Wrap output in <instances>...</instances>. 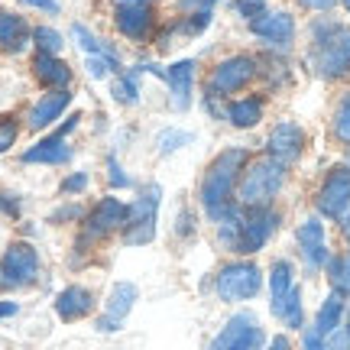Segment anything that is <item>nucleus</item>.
<instances>
[{
    "instance_id": "nucleus-1",
    "label": "nucleus",
    "mask_w": 350,
    "mask_h": 350,
    "mask_svg": "<svg viewBox=\"0 0 350 350\" xmlns=\"http://www.w3.org/2000/svg\"><path fill=\"white\" fill-rule=\"evenodd\" d=\"M247 163H250V152L240 150V146H230V150L217 152L211 165H208L198 195H201V208H204V214L211 217L214 224L237 208L234 191H237V182L243 169H247Z\"/></svg>"
},
{
    "instance_id": "nucleus-2",
    "label": "nucleus",
    "mask_w": 350,
    "mask_h": 350,
    "mask_svg": "<svg viewBox=\"0 0 350 350\" xmlns=\"http://www.w3.org/2000/svg\"><path fill=\"white\" fill-rule=\"evenodd\" d=\"M308 68L325 81H338L350 75V26L331 16H318L312 23Z\"/></svg>"
},
{
    "instance_id": "nucleus-3",
    "label": "nucleus",
    "mask_w": 350,
    "mask_h": 350,
    "mask_svg": "<svg viewBox=\"0 0 350 350\" xmlns=\"http://www.w3.org/2000/svg\"><path fill=\"white\" fill-rule=\"evenodd\" d=\"M282 185H286V165L275 163L273 156L250 159L237 182V204L243 211L273 208V201L282 191Z\"/></svg>"
},
{
    "instance_id": "nucleus-4",
    "label": "nucleus",
    "mask_w": 350,
    "mask_h": 350,
    "mask_svg": "<svg viewBox=\"0 0 350 350\" xmlns=\"http://www.w3.org/2000/svg\"><path fill=\"white\" fill-rule=\"evenodd\" d=\"M256 75H260V62L253 55H227L214 65L204 100H227L230 94L243 91Z\"/></svg>"
},
{
    "instance_id": "nucleus-5",
    "label": "nucleus",
    "mask_w": 350,
    "mask_h": 350,
    "mask_svg": "<svg viewBox=\"0 0 350 350\" xmlns=\"http://www.w3.org/2000/svg\"><path fill=\"white\" fill-rule=\"evenodd\" d=\"M318 211L350 234V165H334L314 195Z\"/></svg>"
},
{
    "instance_id": "nucleus-6",
    "label": "nucleus",
    "mask_w": 350,
    "mask_h": 350,
    "mask_svg": "<svg viewBox=\"0 0 350 350\" xmlns=\"http://www.w3.org/2000/svg\"><path fill=\"white\" fill-rule=\"evenodd\" d=\"M262 288V273L260 266L250 260L227 262L224 269L214 279V292L221 301H250L256 299V292Z\"/></svg>"
},
{
    "instance_id": "nucleus-7",
    "label": "nucleus",
    "mask_w": 350,
    "mask_h": 350,
    "mask_svg": "<svg viewBox=\"0 0 350 350\" xmlns=\"http://www.w3.org/2000/svg\"><path fill=\"white\" fill-rule=\"evenodd\" d=\"M39 275V253L16 240L7 247V253L0 256V288H26L33 286Z\"/></svg>"
},
{
    "instance_id": "nucleus-8",
    "label": "nucleus",
    "mask_w": 350,
    "mask_h": 350,
    "mask_svg": "<svg viewBox=\"0 0 350 350\" xmlns=\"http://www.w3.org/2000/svg\"><path fill=\"white\" fill-rule=\"evenodd\" d=\"M156 214H159V188L152 185L143 198L130 204L124 227V243L126 247H146L156 237Z\"/></svg>"
},
{
    "instance_id": "nucleus-9",
    "label": "nucleus",
    "mask_w": 350,
    "mask_h": 350,
    "mask_svg": "<svg viewBox=\"0 0 350 350\" xmlns=\"http://www.w3.org/2000/svg\"><path fill=\"white\" fill-rule=\"evenodd\" d=\"M262 327L256 321V314L237 312L234 318H227V325L221 327V334L211 340L208 350H260L262 347Z\"/></svg>"
},
{
    "instance_id": "nucleus-10",
    "label": "nucleus",
    "mask_w": 350,
    "mask_h": 350,
    "mask_svg": "<svg viewBox=\"0 0 350 350\" xmlns=\"http://www.w3.org/2000/svg\"><path fill=\"white\" fill-rule=\"evenodd\" d=\"M126 214H130V204H124L120 198H100L85 217L81 247H85V243H94V240H104L107 234H113V230H124Z\"/></svg>"
},
{
    "instance_id": "nucleus-11",
    "label": "nucleus",
    "mask_w": 350,
    "mask_h": 350,
    "mask_svg": "<svg viewBox=\"0 0 350 350\" xmlns=\"http://www.w3.org/2000/svg\"><path fill=\"white\" fill-rule=\"evenodd\" d=\"M295 240H299V253H301V260H305V266H308V273L325 269L327 260H331V250H327L325 224H321L318 214L305 217V221L295 227Z\"/></svg>"
},
{
    "instance_id": "nucleus-12",
    "label": "nucleus",
    "mask_w": 350,
    "mask_h": 350,
    "mask_svg": "<svg viewBox=\"0 0 350 350\" xmlns=\"http://www.w3.org/2000/svg\"><path fill=\"white\" fill-rule=\"evenodd\" d=\"M275 224H279V214L273 208H256V211H243V224H240V247L237 253H260L269 237L275 234Z\"/></svg>"
},
{
    "instance_id": "nucleus-13",
    "label": "nucleus",
    "mask_w": 350,
    "mask_h": 350,
    "mask_svg": "<svg viewBox=\"0 0 350 350\" xmlns=\"http://www.w3.org/2000/svg\"><path fill=\"white\" fill-rule=\"evenodd\" d=\"M250 33L256 39H262L269 49L288 52L292 49V39H295V20L286 10H273V13L266 10L262 16H256L250 23Z\"/></svg>"
},
{
    "instance_id": "nucleus-14",
    "label": "nucleus",
    "mask_w": 350,
    "mask_h": 350,
    "mask_svg": "<svg viewBox=\"0 0 350 350\" xmlns=\"http://www.w3.org/2000/svg\"><path fill=\"white\" fill-rule=\"evenodd\" d=\"M301 150H305V130L295 120H279L269 139H266V156H273L275 163L282 165H292L299 163Z\"/></svg>"
},
{
    "instance_id": "nucleus-15",
    "label": "nucleus",
    "mask_w": 350,
    "mask_h": 350,
    "mask_svg": "<svg viewBox=\"0 0 350 350\" xmlns=\"http://www.w3.org/2000/svg\"><path fill=\"white\" fill-rule=\"evenodd\" d=\"M139 292L133 282H117L111 288V299L104 305V314L98 318V331H117V327L124 325V318L133 312V305H137Z\"/></svg>"
},
{
    "instance_id": "nucleus-16",
    "label": "nucleus",
    "mask_w": 350,
    "mask_h": 350,
    "mask_svg": "<svg viewBox=\"0 0 350 350\" xmlns=\"http://www.w3.org/2000/svg\"><path fill=\"white\" fill-rule=\"evenodd\" d=\"M68 104H72V91H68V88H65V91H49V94H42V98L29 107V113H26L29 130H46V126H52L65 113Z\"/></svg>"
},
{
    "instance_id": "nucleus-17",
    "label": "nucleus",
    "mask_w": 350,
    "mask_h": 350,
    "mask_svg": "<svg viewBox=\"0 0 350 350\" xmlns=\"http://www.w3.org/2000/svg\"><path fill=\"white\" fill-rule=\"evenodd\" d=\"M165 85L172 91V107L188 111L191 107V88H195V59H182L165 68Z\"/></svg>"
},
{
    "instance_id": "nucleus-18",
    "label": "nucleus",
    "mask_w": 350,
    "mask_h": 350,
    "mask_svg": "<svg viewBox=\"0 0 350 350\" xmlns=\"http://www.w3.org/2000/svg\"><path fill=\"white\" fill-rule=\"evenodd\" d=\"M94 305H98V299H94V292L85 286H68L59 292V299H55V312H59V318L62 321H81V318H88V314L94 312Z\"/></svg>"
},
{
    "instance_id": "nucleus-19",
    "label": "nucleus",
    "mask_w": 350,
    "mask_h": 350,
    "mask_svg": "<svg viewBox=\"0 0 350 350\" xmlns=\"http://www.w3.org/2000/svg\"><path fill=\"white\" fill-rule=\"evenodd\" d=\"M72 159V146L65 143V137L52 133V137L39 139L36 146H29L23 152V163L26 165H62Z\"/></svg>"
},
{
    "instance_id": "nucleus-20",
    "label": "nucleus",
    "mask_w": 350,
    "mask_h": 350,
    "mask_svg": "<svg viewBox=\"0 0 350 350\" xmlns=\"http://www.w3.org/2000/svg\"><path fill=\"white\" fill-rule=\"evenodd\" d=\"M113 23H117V29H120L126 39L143 42V39L150 36V29H152V10L150 7H120V3H117Z\"/></svg>"
},
{
    "instance_id": "nucleus-21",
    "label": "nucleus",
    "mask_w": 350,
    "mask_h": 350,
    "mask_svg": "<svg viewBox=\"0 0 350 350\" xmlns=\"http://www.w3.org/2000/svg\"><path fill=\"white\" fill-rule=\"evenodd\" d=\"M33 75L46 88H52V91H65V88L72 85V68H68V62H62L59 55H46V52H39L36 59H33Z\"/></svg>"
},
{
    "instance_id": "nucleus-22",
    "label": "nucleus",
    "mask_w": 350,
    "mask_h": 350,
    "mask_svg": "<svg viewBox=\"0 0 350 350\" xmlns=\"http://www.w3.org/2000/svg\"><path fill=\"white\" fill-rule=\"evenodd\" d=\"M262 111H266L262 98L247 94V98H237V100H230V104H227V107H224V120L230 126H237V130H250V126H256L262 120Z\"/></svg>"
},
{
    "instance_id": "nucleus-23",
    "label": "nucleus",
    "mask_w": 350,
    "mask_h": 350,
    "mask_svg": "<svg viewBox=\"0 0 350 350\" xmlns=\"http://www.w3.org/2000/svg\"><path fill=\"white\" fill-rule=\"evenodd\" d=\"M33 36V29L20 13L0 10V49L3 52H23L26 42Z\"/></svg>"
},
{
    "instance_id": "nucleus-24",
    "label": "nucleus",
    "mask_w": 350,
    "mask_h": 350,
    "mask_svg": "<svg viewBox=\"0 0 350 350\" xmlns=\"http://www.w3.org/2000/svg\"><path fill=\"white\" fill-rule=\"evenodd\" d=\"M344 314H347V299H344L340 292H331V295L321 301V308H318V314H314V325L312 327L327 340L340 327Z\"/></svg>"
},
{
    "instance_id": "nucleus-25",
    "label": "nucleus",
    "mask_w": 350,
    "mask_h": 350,
    "mask_svg": "<svg viewBox=\"0 0 350 350\" xmlns=\"http://www.w3.org/2000/svg\"><path fill=\"white\" fill-rule=\"evenodd\" d=\"M269 308H273L275 318H279V321H282L286 327H292V331H299V327L305 325V308H301V292H299V286L292 288L286 299L273 301Z\"/></svg>"
},
{
    "instance_id": "nucleus-26",
    "label": "nucleus",
    "mask_w": 350,
    "mask_h": 350,
    "mask_svg": "<svg viewBox=\"0 0 350 350\" xmlns=\"http://www.w3.org/2000/svg\"><path fill=\"white\" fill-rule=\"evenodd\" d=\"M292 288H295V266L288 260H275L269 266V295H273V301L286 299Z\"/></svg>"
},
{
    "instance_id": "nucleus-27",
    "label": "nucleus",
    "mask_w": 350,
    "mask_h": 350,
    "mask_svg": "<svg viewBox=\"0 0 350 350\" xmlns=\"http://www.w3.org/2000/svg\"><path fill=\"white\" fill-rule=\"evenodd\" d=\"M327 279H331L334 292H340L344 299H350V237H347V253L327 260Z\"/></svg>"
},
{
    "instance_id": "nucleus-28",
    "label": "nucleus",
    "mask_w": 350,
    "mask_h": 350,
    "mask_svg": "<svg viewBox=\"0 0 350 350\" xmlns=\"http://www.w3.org/2000/svg\"><path fill=\"white\" fill-rule=\"evenodd\" d=\"M137 75H139V68H133V72H126L124 78H117V81H113V100H117V104H126V107H130V104H137L139 100V85H137Z\"/></svg>"
},
{
    "instance_id": "nucleus-29",
    "label": "nucleus",
    "mask_w": 350,
    "mask_h": 350,
    "mask_svg": "<svg viewBox=\"0 0 350 350\" xmlns=\"http://www.w3.org/2000/svg\"><path fill=\"white\" fill-rule=\"evenodd\" d=\"M72 36L78 39V46H81V49H85L88 55H113V52L107 49V42H104V39H98V36H94V33H91L88 26L75 23V26H72Z\"/></svg>"
},
{
    "instance_id": "nucleus-30",
    "label": "nucleus",
    "mask_w": 350,
    "mask_h": 350,
    "mask_svg": "<svg viewBox=\"0 0 350 350\" xmlns=\"http://www.w3.org/2000/svg\"><path fill=\"white\" fill-rule=\"evenodd\" d=\"M33 42H36L39 52H46V55H59V49H62V36H59L52 26H36V29H33Z\"/></svg>"
},
{
    "instance_id": "nucleus-31",
    "label": "nucleus",
    "mask_w": 350,
    "mask_h": 350,
    "mask_svg": "<svg viewBox=\"0 0 350 350\" xmlns=\"http://www.w3.org/2000/svg\"><path fill=\"white\" fill-rule=\"evenodd\" d=\"M334 137L350 146V91L338 100V111H334Z\"/></svg>"
},
{
    "instance_id": "nucleus-32",
    "label": "nucleus",
    "mask_w": 350,
    "mask_h": 350,
    "mask_svg": "<svg viewBox=\"0 0 350 350\" xmlns=\"http://www.w3.org/2000/svg\"><path fill=\"white\" fill-rule=\"evenodd\" d=\"M191 139H195V133H188V130H163L156 143H159V152H163V156H169V152L188 146Z\"/></svg>"
},
{
    "instance_id": "nucleus-33",
    "label": "nucleus",
    "mask_w": 350,
    "mask_h": 350,
    "mask_svg": "<svg viewBox=\"0 0 350 350\" xmlns=\"http://www.w3.org/2000/svg\"><path fill=\"white\" fill-rule=\"evenodd\" d=\"M211 26V10H204V13H188V20L185 23H178V26H169L172 33H182V36H198V33H204Z\"/></svg>"
},
{
    "instance_id": "nucleus-34",
    "label": "nucleus",
    "mask_w": 350,
    "mask_h": 350,
    "mask_svg": "<svg viewBox=\"0 0 350 350\" xmlns=\"http://www.w3.org/2000/svg\"><path fill=\"white\" fill-rule=\"evenodd\" d=\"M88 72H91V78H107L113 75V72H120V62L113 59V55H88Z\"/></svg>"
},
{
    "instance_id": "nucleus-35",
    "label": "nucleus",
    "mask_w": 350,
    "mask_h": 350,
    "mask_svg": "<svg viewBox=\"0 0 350 350\" xmlns=\"http://www.w3.org/2000/svg\"><path fill=\"white\" fill-rule=\"evenodd\" d=\"M234 13L253 23L256 16H262V13H266V0H234Z\"/></svg>"
},
{
    "instance_id": "nucleus-36",
    "label": "nucleus",
    "mask_w": 350,
    "mask_h": 350,
    "mask_svg": "<svg viewBox=\"0 0 350 350\" xmlns=\"http://www.w3.org/2000/svg\"><path fill=\"white\" fill-rule=\"evenodd\" d=\"M16 133H20V126L13 117H0V152H7L16 143Z\"/></svg>"
},
{
    "instance_id": "nucleus-37",
    "label": "nucleus",
    "mask_w": 350,
    "mask_h": 350,
    "mask_svg": "<svg viewBox=\"0 0 350 350\" xmlns=\"http://www.w3.org/2000/svg\"><path fill=\"white\" fill-rule=\"evenodd\" d=\"M107 178H111V185L113 188H130L133 185V178H130V175H126V169L120 163H117V156H111V159H107Z\"/></svg>"
},
{
    "instance_id": "nucleus-38",
    "label": "nucleus",
    "mask_w": 350,
    "mask_h": 350,
    "mask_svg": "<svg viewBox=\"0 0 350 350\" xmlns=\"http://www.w3.org/2000/svg\"><path fill=\"white\" fill-rule=\"evenodd\" d=\"M88 188V175L85 172H75V175H68L62 182V191L65 195H78V191H85Z\"/></svg>"
},
{
    "instance_id": "nucleus-39",
    "label": "nucleus",
    "mask_w": 350,
    "mask_h": 350,
    "mask_svg": "<svg viewBox=\"0 0 350 350\" xmlns=\"http://www.w3.org/2000/svg\"><path fill=\"white\" fill-rule=\"evenodd\" d=\"M0 214L20 217V198H16V195H7V191H0Z\"/></svg>"
},
{
    "instance_id": "nucleus-40",
    "label": "nucleus",
    "mask_w": 350,
    "mask_h": 350,
    "mask_svg": "<svg viewBox=\"0 0 350 350\" xmlns=\"http://www.w3.org/2000/svg\"><path fill=\"white\" fill-rule=\"evenodd\" d=\"M217 0H178V7L182 10H191V13H204V10H211Z\"/></svg>"
},
{
    "instance_id": "nucleus-41",
    "label": "nucleus",
    "mask_w": 350,
    "mask_h": 350,
    "mask_svg": "<svg viewBox=\"0 0 350 350\" xmlns=\"http://www.w3.org/2000/svg\"><path fill=\"white\" fill-rule=\"evenodd\" d=\"M78 214H81L78 204H65V208H59V211L52 214V221H55V224H59V221H75Z\"/></svg>"
},
{
    "instance_id": "nucleus-42",
    "label": "nucleus",
    "mask_w": 350,
    "mask_h": 350,
    "mask_svg": "<svg viewBox=\"0 0 350 350\" xmlns=\"http://www.w3.org/2000/svg\"><path fill=\"white\" fill-rule=\"evenodd\" d=\"M305 10H318V13H327V10H334V3L338 0H299Z\"/></svg>"
},
{
    "instance_id": "nucleus-43",
    "label": "nucleus",
    "mask_w": 350,
    "mask_h": 350,
    "mask_svg": "<svg viewBox=\"0 0 350 350\" xmlns=\"http://www.w3.org/2000/svg\"><path fill=\"white\" fill-rule=\"evenodd\" d=\"M26 7H36V10L42 13H59V3L55 0H23Z\"/></svg>"
},
{
    "instance_id": "nucleus-44",
    "label": "nucleus",
    "mask_w": 350,
    "mask_h": 350,
    "mask_svg": "<svg viewBox=\"0 0 350 350\" xmlns=\"http://www.w3.org/2000/svg\"><path fill=\"white\" fill-rule=\"evenodd\" d=\"M16 312H20V305H16V301H0V318H13Z\"/></svg>"
},
{
    "instance_id": "nucleus-45",
    "label": "nucleus",
    "mask_w": 350,
    "mask_h": 350,
    "mask_svg": "<svg viewBox=\"0 0 350 350\" xmlns=\"http://www.w3.org/2000/svg\"><path fill=\"white\" fill-rule=\"evenodd\" d=\"M266 350H292V344H288L286 334H279V338L269 340V347H266Z\"/></svg>"
},
{
    "instance_id": "nucleus-46",
    "label": "nucleus",
    "mask_w": 350,
    "mask_h": 350,
    "mask_svg": "<svg viewBox=\"0 0 350 350\" xmlns=\"http://www.w3.org/2000/svg\"><path fill=\"white\" fill-rule=\"evenodd\" d=\"M120 7H152V0H117Z\"/></svg>"
},
{
    "instance_id": "nucleus-47",
    "label": "nucleus",
    "mask_w": 350,
    "mask_h": 350,
    "mask_svg": "<svg viewBox=\"0 0 350 350\" xmlns=\"http://www.w3.org/2000/svg\"><path fill=\"white\" fill-rule=\"evenodd\" d=\"M344 331H347V338H350V314H347V327H344Z\"/></svg>"
},
{
    "instance_id": "nucleus-48",
    "label": "nucleus",
    "mask_w": 350,
    "mask_h": 350,
    "mask_svg": "<svg viewBox=\"0 0 350 350\" xmlns=\"http://www.w3.org/2000/svg\"><path fill=\"white\" fill-rule=\"evenodd\" d=\"M340 3H344V7H347V13H350V0H340Z\"/></svg>"
}]
</instances>
